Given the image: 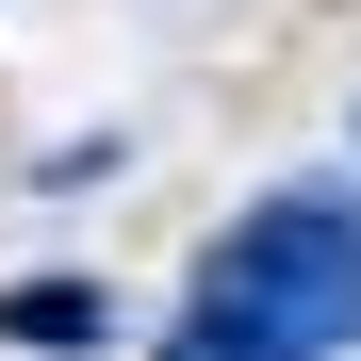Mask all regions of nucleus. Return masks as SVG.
<instances>
[{"instance_id": "obj_2", "label": "nucleus", "mask_w": 361, "mask_h": 361, "mask_svg": "<svg viewBox=\"0 0 361 361\" xmlns=\"http://www.w3.org/2000/svg\"><path fill=\"white\" fill-rule=\"evenodd\" d=\"M0 329H17L33 361H99V345H115V279H66V263H33L17 295H0Z\"/></svg>"}, {"instance_id": "obj_1", "label": "nucleus", "mask_w": 361, "mask_h": 361, "mask_svg": "<svg viewBox=\"0 0 361 361\" xmlns=\"http://www.w3.org/2000/svg\"><path fill=\"white\" fill-rule=\"evenodd\" d=\"M197 312L247 329V345H279V361H345L361 345V197H345V180L247 197L197 247Z\"/></svg>"}, {"instance_id": "obj_3", "label": "nucleus", "mask_w": 361, "mask_h": 361, "mask_svg": "<svg viewBox=\"0 0 361 361\" xmlns=\"http://www.w3.org/2000/svg\"><path fill=\"white\" fill-rule=\"evenodd\" d=\"M164 361H279V345H247V329H214V312H180V329H164Z\"/></svg>"}]
</instances>
